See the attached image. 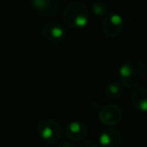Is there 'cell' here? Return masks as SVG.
<instances>
[{
  "label": "cell",
  "mask_w": 147,
  "mask_h": 147,
  "mask_svg": "<svg viewBox=\"0 0 147 147\" xmlns=\"http://www.w3.org/2000/svg\"><path fill=\"white\" fill-rule=\"evenodd\" d=\"M146 77L145 65L138 57H130L122 63L119 69V80L127 89H136Z\"/></svg>",
  "instance_id": "cell-1"
},
{
  "label": "cell",
  "mask_w": 147,
  "mask_h": 147,
  "mask_svg": "<svg viewBox=\"0 0 147 147\" xmlns=\"http://www.w3.org/2000/svg\"><path fill=\"white\" fill-rule=\"evenodd\" d=\"M63 21L71 29H81L88 25L90 14L87 5L82 1H71L65 6L63 13Z\"/></svg>",
  "instance_id": "cell-2"
},
{
  "label": "cell",
  "mask_w": 147,
  "mask_h": 147,
  "mask_svg": "<svg viewBox=\"0 0 147 147\" xmlns=\"http://www.w3.org/2000/svg\"><path fill=\"white\" fill-rule=\"evenodd\" d=\"M37 133L43 141L53 144L61 140L63 136L61 127L53 119H45L37 124Z\"/></svg>",
  "instance_id": "cell-3"
},
{
  "label": "cell",
  "mask_w": 147,
  "mask_h": 147,
  "mask_svg": "<svg viewBox=\"0 0 147 147\" xmlns=\"http://www.w3.org/2000/svg\"><path fill=\"white\" fill-rule=\"evenodd\" d=\"M125 27V21L118 13H110L105 16L102 22V31L107 37L115 38L122 33Z\"/></svg>",
  "instance_id": "cell-4"
},
{
  "label": "cell",
  "mask_w": 147,
  "mask_h": 147,
  "mask_svg": "<svg viewBox=\"0 0 147 147\" xmlns=\"http://www.w3.org/2000/svg\"><path fill=\"white\" fill-rule=\"evenodd\" d=\"M41 32L47 41L53 45H57L63 41L67 36L65 27L61 22L51 20L47 22L41 28Z\"/></svg>",
  "instance_id": "cell-5"
},
{
  "label": "cell",
  "mask_w": 147,
  "mask_h": 147,
  "mask_svg": "<svg viewBox=\"0 0 147 147\" xmlns=\"http://www.w3.org/2000/svg\"><path fill=\"white\" fill-rule=\"evenodd\" d=\"M31 7L39 16L49 18L57 15L61 4L57 0H31Z\"/></svg>",
  "instance_id": "cell-6"
},
{
  "label": "cell",
  "mask_w": 147,
  "mask_h": 147,
  "mask_svg": "<svg viewBox=\"0 0 147 147\" xmlns=\"http://www.w3.org/2000/svg\"><path fill=\"white\" fill-rule=\"evenodd\" d=\"M123 113L120 107L117 105L111 104L102 107L99 112V120L107 126H114L120 123L122 120Z\"/></svg>",
  "instance_id": "cell-7"
},
{
  "label": "cell",
  "mask_w": 147,
  "mask_h": 147,
  "mask_svg": "<svg viewBox=\"0 0 147 147\" xmlns=\"http://www.w3.org/2000/svg\"><path fill=\"white\" fill-rule=\"evenodd\" d=\"M88 126L82 121H71L67 124L65 134L71 142H82L88 136Z\"/></svg>",
  "instance_id": "cell-8"
},
{
  "label": "cell",
  "mask_w": 147,
  "mask_h": 147,
  "mask_svg": "<svg viewBox=\"0 0 147 147\" xmlns=\"http://www.w3.org/2000/svg\"><path fill=\"white\" fill-rule=\"evenodd\" d=\"M123 137L118 129L108 128L103 130L99 135L100 147H121Z\"/></svg>",
  "instance_id": "cell-9"
},
{
  "label": "cell",
  "mask_w": 147,
  "mask_h": 147,
  "mask_svg": "<svg viewBox=\"0 0 147 147\" xmlns=\"http://www.w3.org/2000/svg\"><path fill=\"white\" fill-rule=\"evenodd\" d=\"M131 104L136 110L147 113V89L136 88L131 94Z\"/></svg>",
  "instance_id": "cell-10"
},
{
  "label": "cell",
  "mask_w": 147,
  "mask_h": 147,
  "mask_svg": "<svg viewBox=\"0 0 147 147\" xmlns=\"http://www.w3.org/2000/svg\"><path fill=\"white\" fill-rule=\"evenodd\" d=\"M104 93L109 100H117L123 95V86L119 82H110L107 84Z\"/></svg>",
  "instance_id": "cell-11"
},
{
  "label": "cell",
  "mask_w": 147,
  "mask_h": 147,
  "mask_svg": "<svg viewBox=\"0 0 147 147\" xmlns=\"http://www.w3.org/2000/svg\"><path fill=\"white\" fill-rule=\"evenodd\" d=\"M92 11L96 16H107L111 13V6L104 0H97L93 2Z\"/></svg>",
  "instance_id": "cell-12"
},
{
  "label": "cell",
  "mask_w": 147,
  "mask_h": 147,
  "mask_svg": "<svg viewBox=\"0 0 147 147\" xmlns=\"http://www.w3.org/2000/svg\"><path fill=\"white\" fill-rule=\"evenodd\" d=\"M80 147H100L98 142H96L95 140L93 139H89V138H86L85 140H83L81 142V145Z\"/></svg>",
  "instance_id": "cell-13"
},
{
  "label": "cell",
  "mask_w": 147,
  "mask_h": 147,
  "mask_svg": "<svg viewBox=\"0 0 147 147\" xmlns=\"http://www.w3.org/2000/svg\"><path fill=\"white\" fill-rule=\"evenodd\" d=\"M57 147H76L73 142H69V141H61L59 142V146Z\"/></svg>",
  "instance_id": "cell-14"
}]
</instances>
